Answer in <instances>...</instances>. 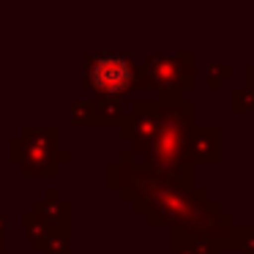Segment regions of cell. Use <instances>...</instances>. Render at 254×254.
Returning a JSON list of instances; mask_svg holds the SVG:
<instances>
[{
	"mask_svg": "<svg viewBox=\"0 0 254 254\" xmlns=\"http://www.w3.org/2000/svg\"><path fill=\"white\" fill-rule=\"evenodd\" d=\"M139 82V71L128 55L121 52H99L88 58L85 68V88L99 93L101 99H121L131 93Z\"/></svg>",
	"mask_w": 254,
	"mask_h": 254,
	"instance_id": "cell-1",
	"label": "cell"
},
{
	"mask_svg": "<svg viewBox=\"0 0 254 254\" xmlns=\"http://www.w3.org/2000/svg\"><path fill=\"white\" fill-rule=\"evenodd\" d=\"M249 82L254 85V66H249Z\"/></svg>",
	"mask_w": 254,
	"mask_h": 254,
	"instance_id": "cell-3",
	"label": "cell"
},
{
	"mask_svg": "<svg viewBox=\"0 0 254 254\" xmlns=\"http://www.w3.org/2000/svg\"><path fill=\"white\" fill-rule=\"evenodd\" d=\"M183 61H186V55H156L150 58L148 63H145V74H148V79L156 85V88L167 90V88H181L183 82H186V77L191 79V68L183 66Z\"/></svg>",
	"mask_w": 254,
	"mask_h": 254,
	"instance_id": "cell-2",
	"label": "cell"
}]
</instances>
